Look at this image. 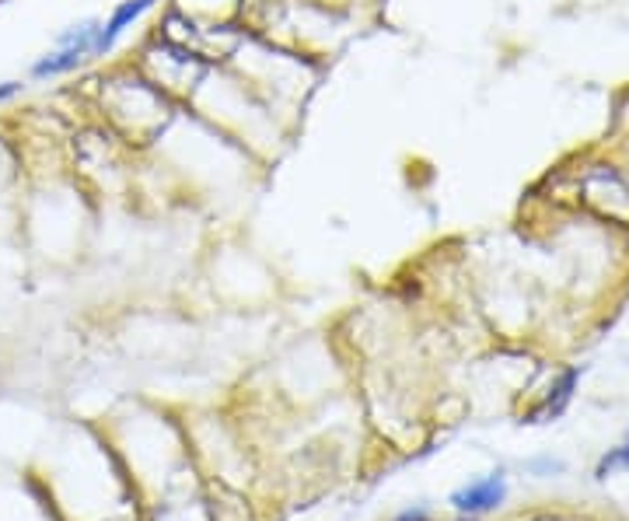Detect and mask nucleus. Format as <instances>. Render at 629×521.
Instances as JSON below:
<instances>
[{"instance_id": "obj_2", "label": "nucleus", "mask_w": 629, "mask_h": 521, "mask_svg": "<svg viewBox=\"0 0 629 521\" xmlns=\"http://www.w3.org/2000/svg\"><path fill=\"white\" fill-rule=\"evenodd\" d=\"M154 4V0H123V4H119L112 14H109V21H102V29H99V46H94V57H102V53H109L112 46H116V39L123 36L133 21L148 11Z\"/></svg>"}, {"instance_id": "obj_4", "label": "nucleus", "mask_w": 629, "mask_h": 521, "mask_svg": "<svg viewBox=\"0 0 629 521\" xmlns=\"http://www.w3.org/2000/svg\"><path fill=\"white\" fill-rule=\"evenodd\" d=\"M18 91H21V84H18V81H4V84H0V106L11 102Z\"/></svg>"}, {"instance_id": "obj_3", "label": "nucleus", "mask_w": 629, "mask_h": 521, "mask_svg": "<svg viewBox=\"0 0 629 521\" xmlns=\"http://www.w3.org/2000/svg\"><path fill=\"white\" fill-rule=\"evenodd\" d=\"M500 501H503V480L500 477H490L482 483L466 487L462 493H455V508H462V511H487V508H497Z\"/></svg>"}, {"instance_id": "obj_1", "label": "nucleus", "mask_w": 629, "mask_h": 521, "mask_svg": "<svg viewBox=\"0 0 629 521\" xmlns=\"http://www.w3.org/2000/svg\"><path fill=\"white\" fill-rule=\"evenodd\" d=\"M99 29L102 21H81V26H70L60 39H57V50H50L42 60L32 63V78H57V74H70L78 70L84 60L94 57V46H99Z\"/></svg>"}]
</instances>
